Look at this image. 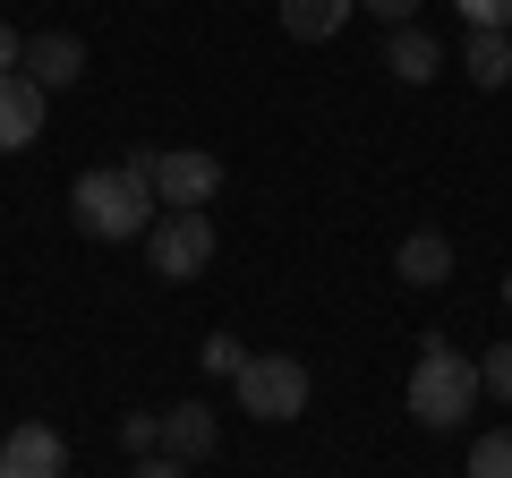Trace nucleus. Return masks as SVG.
Here are the masks:
<instances>
[{
    "label": "nucleus",
    "instance_id": "f257e3e1",
    "mask_svg": "<svg viewBox=\"0 0 512 478\" xmlns=\"http://www.w3.org/2000/svg\"><path fill=\"white\" fill-rule=\"evenodd\" d=\"M69 214H77L86 239H137V231H154V180L137 163L86 171V180L69 188Z\"/></svg>",
    "mask_w": 512,
    "mask_h": 478
},
{
    "label": "nucleus",
    "instance_id": "f03ea898",
    "mask_svg": "<svg viewBox=\"0 0 512 478\" xmlns=\"http://www.w3.org/2000/svg\"><path fill=\"white\" fill-rule=\"evenodd\" d=\"M478 393H487V376H478V359H461L453 342H427L419 368H410V419L419 427H461L478 410Z\"/></svg>",
    "mask_w": 512,
    "mask_h": 478
},
{
    "label": "nucleus",
    "instance_id": "7ed1b4c3",
    "mask_svg": "<svg viewBox=\"0 0 512 478\" xmlns=\"http://www.w3.org/2000/svg\"><path fill=\"white\" fill-rule=\"evenodd\" d=\"M231 385H239V410L248 419H299L308 410V368H299L291 350H248V368Z\"/></svg>",
    "mask_w": 512,
    "mask_h": 478
},
{
    "label": "nucleus",
    "instance_id": "20e7f679",
    "mask_svg": "<svg viewBox=\"0 0 512 478\" xmlns=\"http://www.w3.org/2000/svg\"><path fill=\"white\" fill-rule=\"evenodd\" d=\"M146 257H154L163 282H197L205 265H214V222H205V205H171V214H154Z\"/></svg>",
    "mask_w": 512,
    "mask_h": 478
},
{
    "label": "nucleus",
    "instance_id": "39448f33",
    "mask_svg": "<svg viewBox=\"0 0 512 478\" xmlns=\"http://www.w3.org/2000/svg\"><path fill=\"white\" fill-rule=\"evenodd\" d=\"M128 163H137V171L154 180V197H163V205H205V197L222 188V163H214V154H197V146H171V154H128Z\"/></svg>",
    "mask_w": 512,
    "mask_h": 478
},
{
    "label": "nucleus",
    "instance_id": "423d86ee",
    "mask_svg": "<svg viewBox=\"0 0 512 478\" xmlns=\"http://www.w3.org/2000/svg\"><path fill=\"white\" fill-rule=\"evenodd\" d=\"M0 478H69V444H60V427L26 419L0 436Z\"/></svg>",
    "mask_w": 512,
    "mask_h": 478
},
{
    "label": "nucleus",
    "instance_id": "0eeeda50",
    "mask_svg": "<svg viewBox=\"0 0 512 478\" xmlns=\"http://www.w3.org/2000/svg\"><path fill=\"white\" fill-rule=\"evenodd\" d=\"M43 111H52V94L35 86L26 69H0V154H26L43 137Z\"/></svg>",
    "mask_w": 512,
    "mask_h": 478
},
{
    "label": "nucleus",
    "instance_id": "6e6552de",
    "mask_svg": "<svg viewBox=\"0 0 512 478\" xmlns=\"http://www.w3.org/2000/svg\"><path fill=\"white\" fill-rule=\"evenodd\" d=\"M384 69L402 77V86H427V77L444 69V43L427 35L419 18H410V26H393V35H384Z\"/></svg>",
    "mask_w": 512,
    "mask_h": 478
},
{
    "label": "nucleus",
    "instance_id": "1a4fd4ad",
    "mask_svg": "<svg viewBox=\"0 0 512 478\" xmlns=\"http://www.w3.org/2000/svg\"><path fill=\"white\" fill-rule=\"evenodd\" d=\"M26 77H35L43 94L77 86V77H86V43H77V35H35V43H26Z\"/></svg>",
    "mask_w": 512,
    "mask_h": 478
},
{
    "label": "nucleus",
    "instance_id": "9d476101",
    "mask_svg": "<svg viewBox=\"0 0 512 478\" xmlns=\"http://www.w3.org/2000/svg\"><path fill=\"white\" fill-rule=\"evenodd\" d=\"M214 444H222V427H214V410H205V402H171L163 410V453L171 461H205Z\"/></svg>",
    "mask_w": 512,
    "mask_h": 478
},
{
    "label": "nucleus",
    "instance_id": "9b49d317",
    "mask_svg": "<svg viewBox=\"0 0 512 478\" xmlns=\"http://www.w3.org/2000/svg\"><path fill=\"white\" fill-rule=\"evenodd\" d=\"M350 9L359 0H282V35L291 43H333L350 26Z\"/></svg>",
    "mask_w": 512,
    "mask_h": 478
},
{
    "label": "nucleus",
    "instance_id": "f8f14e48",
    "mask_svg": "<svg viewBox=\"0 0 512 478\" xmlns=\"http://www.w3.org/2000/svg\"><path fill=\"white\" fill-rule=\"evenodd\" d=\"M393 265H402V282L436 291V282H453V239H444V231H410V239H402V257H393Z\"/></svg>",
    "mask_w": 512,
    "mask_h": 478
},
{
    "label": "nucleus",
    "instance_id": "ddd939ff",
    "mask_svg": "<svg viewBox=\"0 0 512 478\" xmlns=\"http://www.w3.org/2000/svg\"><path fill=\"white\" fill-rule=\"evenodd\" d=\"M461 60H470V77L495 94L512 77V35H504V26H470V52H461Z\"/></svg>",
    "mask_w": 512,
    "mask_h": 478
},
{
    "label": "nucleus",
    "instance_id": "4468645a",
    "mask_svg": "<svg viewBox=\"0 0 512 478\" xmlns=\"http://www.w3.org/2000/svg\"><path fill=\"white\" fill-rule=\"evenodd\" d=\"M120 444H128V453H163V410H128Z\"/></svg>",
    "mask_w": 512,
    "mask_h": 478
},
{
    "label": "nucleus",
    "instance_id": "2eb2a0df",
    "mask_svg": "<svg viewBox=\"0 0 512 478\" xmlns=\"http://www.w3.org/2000/svg\"><path fill=\"white\" fill-rule=\"evenodd\" d=\"M470 478H512V436H478L470 444Z\"/></svg>",
    "mask_w": 512,
    "mask_h": 478
},
{
    "label": "nucleus",
    "instance_id": "dca6fc26",
    "mask_svg": "<svg viewBox=\"0 0 512 478\" xmlns=\"http://www.w3.org/2000/svg\"><path fill=\"white\" fill-rule=\"evenodd\" d=\"M478 376H487V393H495V402H512V342H495L487 359H478Z\"/></svg>",
    "mask_w": 512,
    "mask_h": 478
},
{
    "label": "nucleus",
    "instance_id": "f3484780",
    "mask_svg": "<svg viewBox=\"0 0 512 478\" xmlns=\"http://www.w3.org/2000/svg\"><path fill=\"white\" fill-rule=\"evenodd\" d=\"M197 359H205V368H214V376H239V368H248V350H239L231 333H214V342H205Z\"/></svg>",
    "mask_w": 512,
    "mask_h": 478
},
{
    "label": "nucleus",
    "instance_id": "a211bd4d",
    "mask_svg": "<svg viewBox=\"0 0 512 478\" xmlns=\"http://www.w3.org/2000/svg\"><path fill=\"white\" fill-rule=\"evenodd\" d=\"M453 9L470 26H504V35H512V0H453Z\"/></svg>",
    "mask_w": 512,
    "mask_h": 478
},
{
    "label": "nucleus",
    "instance_id": "6ab92c4d",
    "mask_svg": "<svg viewBox=\"0 0 512 478\" xmlns=\"http://www.w3.org/2000/svg\"><path fill=\"white\" fill-rule=\"evenodd\" d=\"M359 9H367V18H384V26H410L427 0H359Z\"/></svg>",
    "mask_w": 512,
    "mask_h": 478
},
{
    "label": "nucleus",
    "instance_id": "aec40b11",
    "mask_svg": "<svg viewBox=\"0 0 512 478\" xmlns=\"http://www.w3.org/2000/svg\"><path fill=\"white\" fill-rule=\"evenodd\" d=\"M128 478H188V461H171V453H146V461H137Z\"/></svg>",
    "mask_w": 512,
    "mask_h": 478
},
{
    "label": "nucleus",
    "instance_id": "412c9836",
    "mask_svg": "<svg viewBox=\"0 0 512 478\" xmlns=\"http://www.w3.org/2000/svg\"><path fill=\"white\" fill-rule=\"evenodd\" d=\"M0 69H26V43H18V26H0Z\"/></svg>",
    "mask_w": 512,
    "mask_h": 478
},
{
    "label": "nucleus",
    "instance_id": "4be33fe9",
    "mask_svg": "<svg viewBox=\"0 0 512 478\" xmlns=\"http://www.w3.org/2000/svg\"><path fill=\"white\" fill-rule=\"evenodd\" d=\"M504 308H512V274H504Z\"/></svg>",
    "mask_w": 512,
    "mask_h": 478
}]
</instances>
